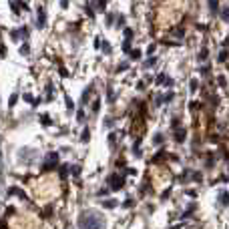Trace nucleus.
Instances as JSON below:
<instances>
[{"instance_id":"21","label":"nucleus","mask_w":229,"mask_h":229,"mask_svg":"<svg viewBox=\"0 0 229 229\" xmlns=\"http://www.w3.org/2000/svg\"><path fill=\"white\" fill-rule=\"evenodd\" d=\"M94 4H96V8L98 10H105V6H107V0H92Z\"/></svg>"},{"instance_id":"1","label":"nucleus","mask_w":229,"mask_h":229,"mask_svg":"<svg viewBox=\"0 0 229 229\" xmlns=\"http://www.w3.org/2000/svg\"><path fill=\"white\" fill-rule=\"evenodd\" d=\"M79 227L81 229H105L107 223H105V217H103L100 213L85 211V213H81V217H79Z\"/></svg>"},{"instance_id":"5","label":"nucleus","mask_w":229,"mask_h":229,"mask_svg":"<svg viewBox=\"0 0 229 229\" xmlns=\"http://www.w3.org/2000/svg\"><path fill=\"white\" fill-rule=\"evenodd\" d=\"M155 83H157V85H167V87H173V79L165 77V72H161V75L155 79Z\"/></svg>"},{"instance_id":"23","label":"nucleus","mask_w":229,"mask_h":229,"mask_svg":"<svg viewBox=\"0 0 229 229\" xmlns=\"http://www.w3.org/2000/svg\"><path fill=\"white\" fill-rule=\"evenodd\" d=\"M64 100H66V109H68V111H72V109H75V103H72V98H70V96H64Z\"/></svg>"},{"instance_id":"38","label":"nucleus","mask_w":229,"mask_h":229,"mask_svg":"<svg viewBox=\"0 0 229 229\" xmlns=\"http://www.w3.org/2000/svg\"><path fill=\"white\" fill-rule=\"evenodd\" d=\"M115 143H117V137H115V135H109V145H111V147H113V145H115Z\"/></svg>"},{"instance_id":"31","label":"nucleus","mask_w":229,"mask_h":229,"mask_svg":"<svg viewBox=\"0 0 229 229\" xmlns=\"http://www.w3.org/2000/svg\"><path fill=\"white\" fill-rule=\"evenodd\" d=\"M131 58H133V60H139V58H141V50H131Z\"/></svg>"},{"instance_id":"8","label":"nucleus","mask_w":229,"mask_h":229,"mask_svg":"<svg viewBox=\"0 0 229 229\" xmlns=\"http://www.w3.org/2000/svg\"><path fill=\"white\" fill-rule=\"evenodd\" d=\"M185 137H187V131H185V129H177V131H175V139H177V143H183Z\"/></svg>"},{"instance_id":"42","label":"nucleus","mask_w":229,"mask_h":229,"mask_svg":"<svg viewBox=\"0 0 229 229\" xmlns=\"http://www.w3.org/2000/svg\"><path fill=\"white\" fill-rule=\"evenodd\" d=\"M77 119H79V121H83V119H85V113H83V111H79V113H77Z\"/></svg>"},{"instance_id":"28","label":"nucleus","mask_w":229,"mask_h":229,"mask_svg":"<svg viewBox=\"0 0 229 229\" xmlns=\"http://www.w3.org/2000/svg\"><path fill=\"white\" fill-rule=\"evenodd\" d=\"M16 100H18V94L14 92V94L10 96V100H8V107H14V105H16Z\"/></svg>"},{"instance_id":"10","label":"nucleus","mask_w":229,"mask_h":229,"mask_svg":"<svg viewBox=\"0 0 229 229\" xmlns=\"http://www.w3.org/2000/svg\"><path fill=\"white\" fill-rule=\"evenodd\" d=\"M103 207L105 209H115L117 207V199H105L103 201Z\"/></svg>"},{"instance_id":"36","label":"nucleus","mask_w":229,"mask_h":229,"mask_svg":"<svg viewBox=\"0 0 229 229\" xmlns=\"http://www.w3.org/2000/svg\"><path fill=\"white\" fill-rule=\"evenodd\" d=\"M107 98H109V100H115V92L111 91V89L107 91Z\"/></svg>"},{"instance_id":"24","label":"nucleus","mask_w":229,"mask_h":229,"mask_svg":"<svg viewBox=\"0 0 229 229\" xmlns=\"http://www.w3.org/2000/svg\"><path fill=\"white\" fill-rule=\"evenodd\" d=\"M121 48H123V52H131V42L125 38V42H123V46H121Z\"/></svg>"},{"instance_id":"4","label":"nucleus","mask_w":229,"mask_h":229,"mask_svg":"<svg viewBox=\"0 0 229 229\" xmlns=\"http://www.w3.org/2000/svg\"><path fill=\"white\" fill-rule=\"evenodd\" d=\"M36 10H38V18H36V24H38V28H44V24H46V12H44V8H42V6H38Z\"/></svg>"},{"instance_id":"35","label":"nucleus","mask_w":229,"mask_h":229,"mask_svg":"<svg viewBox=\"0 0 229 229\" xmlns=\"http://www.w3.org/2000/svg\"><path fill=\"white\" fill-rule=\"evenodd\" d=\"M113 20H115V16L113 14H107V24L109 26H113Z\"/></svg>"},{"instance_id":"29","label":"nucleus","mask_w":229,"mask_h":229,"mask_svg":"<svg viewBox=\"0 0 229 229\" xmlns=\"http://www.w3.org/2000/svg\"><path fill=\"white\" fill-rule=\"evenodd\" d=\"M133 205H135V201H133V199H125V201H123V207H125V209H127V207L131 209Z\"/></svg>"},{"instance_id":"18","label":"nucleus","mask_w":229,"mask_h":229,"mask_svg":"<svg viewBox=\"0 0 229 229\" xmlns=\"http://www.w3.org/2000/svg\"><path fill=\"white\" fill-rule=\"evenodd\" d=\"M189 89H191V92L197 91V89H199V81H197V79H191V83H189Z\"/></svg>"},{"instance_id":"22","label":"nucleus","mask_w":229,"mask_h":229,"mask_svg":"<svg viewBox=\"0 0 229 229\" xmlns=\"http://www.w3.org/2000/svg\"><path fill=\"white\" fill-rule=\"evenodd\" d=\"M24 100H26V103H32V105L36 103V98H34V96H32L30 92H24Z\"/></svg>"},{"instance_id":"34","label":"nucleus","mask_w":229,"mask_h":229,"mask_svg":"<svg viewBox=\"0 0 229 229\" xmlns=\"http://www.w3.org/2000/svg\"><path fill=\"white\" fill-rule=\"evenodd\" d=\"M155 48H157V44L153 42V44H149V48H147V54H153L155 52Z\"/></svg>"},{"instance_id":"40","label":"nucleus","mask_w":229,"mask_h":229,"mask_svg":"<svg viewBox=\"0 0 229 229\" xmlns=\"http://www.w3.org/2000/svg\"><path fill=\"white\" fill-rule=\"evenodd\" d=\"M58 72H60V77H70V75H68V70H66V68H60V70H58Z\"/></svg>"},{"instance_id":"15","label":"nucleus","mask_w":229,"mask_h":229,"mask_svg":"<svg viewBox=\"0 0 229 229\" xmlns=\"http://www.w3.org/2000/svg\"><path fill=\"white\" fill-rule=\"evenodd\" d=\"M10 36H12V40H18L20 36L24 38V32H22V28H20V30H12V32H10Z\"/></svg>"},{"instance_id":"25","label":"nucleus","mask_w":229,"mask_h":229,"mask_svg":"<svg viewBox=\"0 0 229 229\" xmlns=\"http://www.w3.org/2000/svg\"><path fill=\"white\" fill-rule=\"evenodd\" d=\"M153 143H155V145H161V143H163V135H161V133H157V135L153 137Z\"/></svg>"},{"instance_id":"3","label":"nucleus","mask_w":229,"mask_h":229,"mask_svg":"<svg viewBox=\"0 0 229 229\" xmlns=\"http://www.w3.org/2000/svg\"><path fill=\"white\" fill-rule=\"evenodd\" d=\"M109 185H111V189H115V191H119V189H123V185H125V179H123L121 175H117V173H113V175L109 177Z\"/></svg>"},{"instance_id":"27","label":"nucleus","mask_w":229,"mask_h":229,"mask_svg":"<svg viewBox=\"0 0 229 229\" xmlns=\"http://www.w3.org/2000/svg\"><path fill=\"white\" fill-rule=\"evenodd\" d=\"M129 68V62H121L119 66H117V72H123V70H127Z\"/></svg>"},{"instance_id":"9","label":"nucleus","mask_w":229,"mask_h":229,"mask_svg":"<svg viewBox=\"0 0 229 229\" xmlns=\"http://www.w3.org/2000/svg\"><path fill=\"white\" fill-rule=\"evenodd\" d=\"M68 169H70V165H66V163L58 167V173H60V177H62V179H66V177H68Z\"/></svg>"},{"instance_id":"39","label":"nucleus","mask_w":229,"mask_h":229,"mask_svg":"<svg viewBox=\"0 0 229 229\" xmlns=\"http://www.w3.org/2000/svg\"><path fill=\"white\" fill-rule=\"evenodd\" d=\"M72 175L79 177V175H81V167H72Z\"/></svg>"},{"instance_id":"12","label":"nucleus","mask_w":229,"mask_h":229,"mask_svg":"<svg viewBox=\"0 0 229 229\" xmlns=\"http://www.w3.org/2000/svg\"><path fill=\"white\" fill-rule=\"evenodd\" d=\"M155 62H157V58H155V56L151 54V56H149V58H147V60L143 62V68H151V66H153Z\"/></svg>"},{"instance_id":"17","label":"nucleus","mask_w":229,"mask_h":229,"mask_svg":"<svg viewBox=\"0 0 229 229\" xmlns=\"http://www.w3.org/2000/svg\"><path fill=\"white\" fill-rule=\"evenodd\" d=\"M209 8H211V12H217L219 10V2L217 0H209Z\"/></svg>"},{"instance_id":"45","label":"nucleus","mask_w":229,"mask_h":229,"mask_svg":"<svg viewBox=\"0 0 229 229\" xmlns=\"http://www.w3.org/2000/svg\"><path fill=\"white\" fill-rule=\"evenodd\" d=\"M219 85H221V87H225V85H227V81H225L223 77H219Z\"/></svg>"},{"instance_id":"13","label":"nucleus","mask_w":229,"mask_h":229,"mask_svg":"<svg viewBox=\"0 0 229 229\" xmlns=\"http://www.w3.org/2000/svg\"><path fill=\"white\" fill-rule=\"evenodd\" d=\"M219 201H221V205H225V207L229 205V193L227 191H223V193L219 195Z\"/></svg>"},{"instance_id":"14","label":"nucleus","mask_w":229,"mask_h":229,"mask_svg":"<svg viewBox=\"0 0 229 229\" xmlns=\"http://www.w3.org/2000/svg\"><path fill=\"white\" fill-rule=\"evenodd\" d=\"M89 139H91V131H89V129H83V133H81V141H83V143H89Z\"/></svg>"},{"instance_id":"11","label":"nucleus","mask_w":229,"mask_h":229,"mask_svg":"<svg viewBox=\"0 0 229 229\" xmlns=\"http://www.w3.org/2000/svg\"><path fill=\"white\" fill-rule=\"evenodd\" d=\"M91 92H92V85H89V87L85 89V92H83V96H81V103H87L89 96H91Z\"/></svg>"},{"instance_id":"19","label":"nucleus","mask_w":229,"mask_h":229,"mask_svg":"<svg viewBox=\"0 0 229 229\" xmlns=\"http://www.w3.org/2000/svg\"><path fill=\"white\" fill-rule=\"evenodd\" d=\"M227 56H229L227 50H221V52H219V56H217V60H219V62H225V60H227Z\"/></svg>"},{"instance_id":"7","label":"nucleus","mask_w":229,"mask_h":229,"mask_svg":"<svg viewBox=\"0 0 229 229\" xmlns=\"http://www.w3.org/2000/svg\"><path fill=\"white\" fill-rule=\"evenodd\" d=\"M8 195H18V197L26 199V193H24L22 189H18V187H10V189H8Z\"/></svg>"},{"instance_id":"37","label":"nucleus","mask_w":229,"mask_h":229,"mask_svg":"<svg viewBox=\"0 0 229 229\" xmlns=\"http://www.w3.org/2000/svg\"><path fill=\"white\" fill-rule=\"evenodd\" d=\"M103 50H105V52H111V44H109V42H107V40H105V42H103Z\"/></svg>"},{"instance_id":"30","label":"nucleus","mask_w":229,"mask_h":229,"mask_svg":"<svg viewBox=\"0 0 229 229\" xmlns=\"http://www.w3.org/2000/svg\"><path fill=\"white\" fill-rule=\"evenodd\" d=\"M92 113H98V109H100V100H98V98H96V100H94V103H92Z\"/></svg>"},{"instance_id":"2","label":"nucleus","mask_w":229,"mask_h":229,"mask_svg":"<svg viewBox=\"0 0 229 229\" xmlns=\"http://www.w3.org/2000/svg\"><path fill=\"white\" fill-rule=\"evenodd\" d=\"M56 163H58V153H48L46 155V161L44 165H42V171H50V169H54L56 167Z\"/></svg>"},{"instance_id":"47","label":"nucleus","mask_w":229,"mask_h":229,"mask_svg":"<svg viewBox=\"0 0 229 229\" xmlns=\"http://www.w3.org/2000/svg\"><path fill=\"white\" fill-rule=\"evenodd\" d=\"M169 193H171V189H167V191H163V195H161V197H163V199H167V197H169Z\"/></svg>"},{"instance_id":"46","label":"nucleus","mask_w":229,"mask_h":229,"mask_svg":"<svg viewBox=\"0 0 229 229\" xmlns=\"http://www.w3.org/2000/svg\"><path fill=\"white\" fill-rule=\"evenodd\" d=\"M125 171H127V173H129V175H135V173H137V171H135V169H133V167H129V169H125Z\"/></svg>"},{"instance_id":"26","label":"nucleus","mask_w":229,"mask_h":229,"mask_svg":"<svg viewBox=\"0 0 229 229\" xmlns=\"http://www.w3.org/2000/svg\"><path fill=\"white\" fill-rule=\"evenodd\" d=\"M221 18H223L225 22H227V20H229V8H227V6H225V8L221 10Z\"/></svg>"},{"instance_id":"16","label":"nucleus","mask_w":229,"mask_h":229,"mask_svg":"<svg viewBox=\"0 0 229 229\" xmlns=\"http://www.w3.org/2000/svg\"><path fill=\"white\" fill-rule=\"evenodd\" d=\"M40 125H42V127H50V125H52L50 117H46V115H42V117H40Z\"/></svg>"},{"instance_id":"32","label":"nucleus","mask_w":229,"mask_h":229,"mask_svg":"<svg viewBox=\"0 0 229 229\" xmlns=\"http://www.w3.org/2000/svg\"><path fill=\"white\" fill-rule=\"evenodd\" d=\"M125 38H127V40L133 38V30H131V28H125Z\"/></svg>"},{"instance_id":"44","label":"nucleus","mask_w":229,"mask_h":229,"mask_svg":"<svg viewBox=\"0 0 229 229\" xmlns=\"http://www.w3.org/2000/svg\"><path fill=\"white\" fill-rule=\"evenodd\" d=\"M18 4H20V8H22V10H28V6H26V2H22V0H20Z\"/></svg>"},{"instance_id":"43","label":"nucleus","mask_w":229,"mask_h":229,"mask_svg":"<svg viewBox=\"0 0 229 229\" xmlns=\"http://www.w3.org/2000/svg\"><path fill=\"white\" fill-rule=\"evenodd\" d=\"M193 181H201V173H193Z\"/></svg>"},{"instance_id":"20","label":"nucleus","mask_w":229,"mask_h":229,"mask_svg":"<svg viewBox=\"0 0 229 229\" xmlns=\"http://www.w3.org/2000/svg\"><path fill=\"white\" fill-rule=\"evenodd\" d=\"M18 52H20V54H28V52H30V44H28V42H24V44L20 46V50H18Z\"/></svg>"},{"instance_id":"33","label":"nucleus","mask_w":229,"mask_h":229,"mask_svg":"<svg viewBox=\"0 0 229 229\" xmlns=\"http://www.w3.org/2000/svg\"><path fill=\"white\" fill-rule=\"evenodd\" d=\"M205 56H207V48H201V52H199V60H205Z\"/></svg>"},{"instance_id":"49","label":"nucleus","mask_w":229,"mask_h":229,"mask_svg":"<svg viewBox=\"0 0 229 229\" xmlns=\"http://www.w3.org/2000/svg\"><path fill=\"white\" fill-rule=\"evenodd\" d=\"M171 229H181V227H179V225H175V227H171Z\"/></svg>"},{"instance_id":"48","label":"nucleus","mask_w":229,"mask_h":229,"mask_svg":"<svg viewBox=\"0 0 229 229\" xmlns=\"http://www.w3.org/2000/svg\"><path fill=\"white\" fill-rule=\"evenodd\" d=\"M60 6L62 8H68V0H60Z\"/></svg>"},{"instance_id":"41","label":"nucleus","mask_w":229,"mask_h":229,"mask_svg":"<svg viewBox=\"0 0 229 229\" xmlns=\"http://www.w3.org/2000/svg\"><path fill=\"white\" fill-rule=\"evenodd\" d=\"M175 34H177V36L181 38V36H183V34H185V30H183V28H177V30H175Z\"/></svg>"},{"instance_id":"6","label":"nucleus","mask_w":229,"mask_h":229,"mask_svg":"<svg viewBox=\"0 0 229 229\" xmlns=\"http://www.w3.org/2000/svg\"><path fill=\"white\" fill-rule=\"evenodd\" d=\"M173 96H175V92H173V91H169V92H167V94H165V96H157V105H163V103H169V100H171Z\"/></svg>"}]
</instances>
